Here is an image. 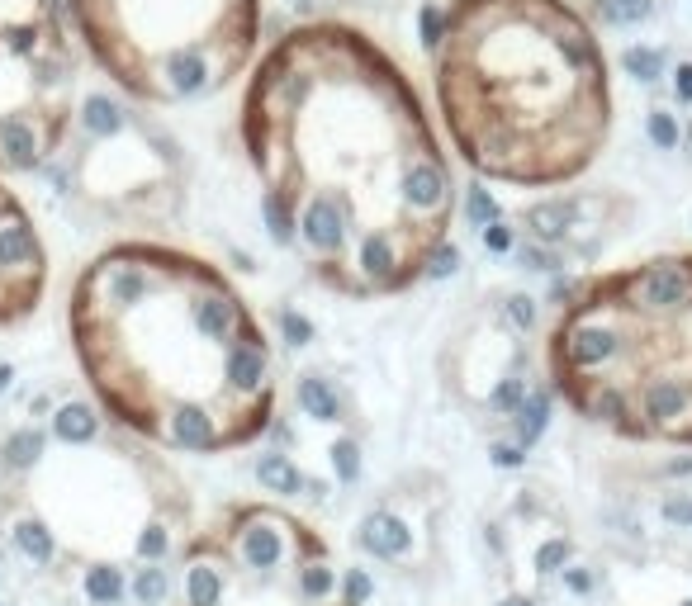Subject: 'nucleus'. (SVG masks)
<instances>
[{"mask_svg":"<svg viewBox=\"0 0 692 606\" xmlns=\"http://www.w3.org/2000/svg\"><path fill=\"white\" fill-rule=\"evenodd\" d=\"M517 417V441L522 446H536L546 436V422H550V393H527L522 408L512 412Z\"/></svg>","mask_w":692,"mask_h":606,"instance_id":"obj_14","label":"nucleus"},{"mask_svg":"<svg viewBox=\"0 0 692 606\" xmlns=\"http://www.w3.org/2000/svg\"><path fill=\"white\" fill-rule=\"evenodd\" d=\"M91 62L138 105H195L256 62L261 0H62Z\"/></svg>","mask_w":692,"mask_h":606,"instance_id":"obj_4","label":"nucleus"},{"mask_svg":"<svg viewBox=\"0 0 692 606\" xmlns=\"http://www.w3.org/2000/svg\"><path fill=\"white\" fill-rule=\"evenodd\" d=\"M508 313L517 318V327H531V322H536V308H531L527 294H512V299H508Z\"/></svg>","mask_w":692,"mask_h":606,"instance_id":"obj_31","label":"nucleus"},{"mask_svg":"<svg viewBox=\"0 0 692 606\" xmlns=\"http://www.w3.org/2000/svg\"><path fill=\"white\" fill-rule=\"evenodd\" d=\"M650 138H655L659 147H664V152H674L678 143H683V133H678V119L674 114H669V109H655V114H650Z\"/></svg>","mask_w":692,"mask_h":606,"instance_id":"obj_20","label":"nucleus"},{"mask_svg":"<svg viewBox=\"0 0 692 606\" xmlns=\"http://www.w3.org/2000/svg\"><path fill=\"white\" fill-rule=\"evenodd\" d=\"M76 114V48L57 0H0V171H38Z\"/></svg>","mask_w":692,"mask_h":606,"instance_id":"obj_5","label":"nucleus"},{"mask_svg":"<svg viewBox=\"0 0 692 606\" xmlns=\"http://www.w3.org/2000/svg\"><path fill=\"white\" fill-rule=\"evenodd\" d=\"M332 464H337V479L342 483H356L361 479V446H356L351 436H342V441L332 446Z\"/></svg>","mask_w":692,"mask_h":606,"instance_id":"obj_18","label":"nucleus"},{"mask_svg":"<svg viewBox=\"0 0 692 606\" xmlns=\"http://www.w3.org/2000/svg\"><path fill=\"white\" fill-rule=\"evenodd\" d=\"M560 573H565V588H569V592H579V597H588V592H593V583H598V578H593L588 569H579L574 559H569V564H565Z\"/></svg>","mask_w":692,"mask_h":606,"instance_id":"obj_27","label":"nucleus"},{"mask_svg":"<svg viewBox=\"0 0 692 606\" xmlns=\"http://www.w3.org/2000/svg\"><path fill=\"white\" fill-rule=\"evenodd\" d=\"M588 408H593V417H602V422H621V417L631 412V403H626V393H621L617 384H598L593 398H588Z\"/></svg>","mask_w":692,"mask_h":606,"instance_id":"obj_17","label":"nucleus"},{"mask_svg":"<svg viewBox=\"0 0 692 606\" xmlns=\"http://www.w3.org/2000/svg\"><path fill=\"white\" fill-rule=\"evenodd\" d=\"M143 554H152V559H157V554H166V531H157V526H152V531L143 535Z\"/></svg>","mask_w":692,"mask_h":606,"instance_id":"obj_33","label":"nucleus"},{"mask_svg":"<svg viewBox=\"0 0 692 606\" xmlns=\"http://www.w3.org/2000/svg\"><path fill=\"white\" fill-rule=\"evenodd\" d=\"M256 483H261L266 493H280V498L304 493V474H299V464H294L290 455H261V460H256Z\"/></svg>","mask_w":692,"mask_h":606,"instance_id":"obj_13","label":"nucleus"},{"mask_svg":"<svg viewBox=\"0 0 692 606\" xmlns=\"http://www.w3.org/2000/svg\"><path fill=\"white\" fill-rule=\"evenodd\" d=\"M237 564L247 573H271L280 569V559H285V526H275L271 517H261V512H247L242 526H237Z\"/></svg>","mask_w":692,"mask_h":606,"instance_id":"obj_7","label":"nucleus"},{"mask_svg":"<svg viewBox=\"0 0 692 606\" xmlns=\"http://www.w3.org/2000/svg\"><path fill=\"white\" fill-rule=\"evenodd\" d=\"M280 337L290 346H309L313 341V322L299 313V308H280Z\"/></svg>","mask_w":692,"mask_h":606,"instance_id":"obj_21","label":"nucleus"},{"mask_svg":"<svg viewBox=\"0 0 692 606\" xmlns=\"http://www.w3.org/2000/svg\"><path fill=\"white\" fill-rule=\"evenodd\" d=\"M574 218H579V199H546L527 214V223L536 232V242H565Z\"/></svg>","mask_w":692,"mask_h":606,"instance_id":"obj_12","label":"nucleus"},{"mask_svg":"<svg viewBox=\"0 0 692 606\" xmlns=\"http://www.w3.org/2000/svg\"><path fill=\"white\" fill-rule=\"evenodd\" d=\"M67 322L100 403L152 436L181 403H209L223 417L219 398L233 403L223 356L256 332L219 270L152 242L100 251L76 280Z\"/></svg>","mask_w":692,"mask_h":606,"instance_id":"obj_3","label":"nucleus"},{"mask_svg":"<svg viewBox=\"0 0 692 606\" xmlns=\"http://www.w3.org/2000/svg\"><path fill=\"white\" fill-rule=\"evenodd\" d=\"M692 412V384L688 379H650L645 389H640V417L650 422V427H669L678 417H688Z\"/></svg>","mask_w":692,"mask_h":606,"instance_id":"obj_8","label":"nucleus"},{"mask_svg":"<svg viewBox=\"0 0 692 606\" xmlns=\"http://www.w3.org/2000/svg\"><path fill=\"white\" fill-rule=\"evenodd\" d=\"M185 606H228V573L214 554H190L181 578Z\"/></svg>","mask_w":692,"mask_h":606,"instance_id":"obj_9","label":"nucleus"},{"mask_svg":"<svg viewBox=\"0 0 692 606\" xmlns=\"http://www.w3.org/2000/svg\"><path fill=\"white\" fill-rule=\"evenodd\" d=\"M688 138H692V133H688Z\"/></svg>","mask_w":692,"mask_h":606,"instance_id":"obj_37","label":"nucleus"},{"mask_svg":"<svg viewBox=\"0 0 692 606\" xmlns=\"http://www.w3.org/2000/svg\"><path fill=\"white\" fill-rule=\"evenodd\" d=\"M522 398H527V384H522V379H503V384L493 389L489 403H493V412H508L512 417V412L522 408Z\"/></svg>","mask_w":692,"mask_h":606,"instance_id":"obj_25","label":"nucleus"},{"mask_svg":"<svg viewBox=\"0 0 692 606\" xmlns=\"http://www.w3.org/2000/svg\"><path fill=\"white\" fill-rule=\"evenodd\" d=\"M489 460L498 464V469H517V464H522V446H503V441H493Z\"/></svg>","mask_w":692,"mask_h":606,"instance_id":"obj_30","label":"nucleus"},{"mask_svg":"<svg viewBox=\"0 0 692 606\" xmlns=\"http://www.w3.org/2000/svg\"><path fill=\"white\" fill-rule=\"evenodd\" d=\"M674 95L678 105H692V62H678L674 67Z\"/></svg>","mask_w":692,"mask_h":606,"instance_id":"obj_28","label":"nucleus"},{"mask_svg":"<svg viewBox=\"0 0 692 606\" xmlns=\"http://www.w3.org/2000/svg\"><path fill=\"white\" fill-rule=\"evenodd\" d=\"M683 606H692V602H683Z\"/></svg>","mask_w":692,"mask_h":606,"instance_id":"obj_36","label":"nucleus"},{"mask_svg":"<svg viewBox=\"0 0 692 606\" xmlns=\"http://www.w3.org/2000/svg\"><path fill=\"white\" fill-rule=\"evenodd\" d=\"M361 550L384 559V564H394V559H403V554L413 550V531L394 512H370L361 521Z\"/></svg>","mask_w":692,"mask_h":606,"instance_id":"obj_10","label":"nucleus"},{"mask_svg":"<svg viewBox=\"0 0 692 606\" xmlns=\"http://www.w3.org/2000/svg\"><path fill=\"white\" fill-rule=\"evenodd\" d=\"M337 588H342V578H337V569L323 564V559H313V564L299 569V592H304V602H328V597H337Z\"/></svg>","mask_w":692,"mask_h":606,"instance_id":"obj_15","label":"nucleus"},{"mask_svg":"<svg viewBox=\"0 0 692 606\" xmlns=\"http://www.w3.org/2000/svg\"><path fill=\"white\" fill-rule=\"evenodd\" d=\"M479 237H484V251H493V256H508V251L517 247V232L508 228V218H503V214L493 218V223H484Z\"/></svg>","mask_w":692,"mask_h":606,"instance_id":"obj_19","label":"nucleus"},{"mask_svg":"<svg viewBox=\"0 0 692 606\" xmlns=\"http://www.w3.org/2000/svg\"><path fill=\"white\" fill-rule=\"evenodd\" d=\"M503 606H531V602H527V597H508V602H503Z\"/></svg>","mask_w":692,"mask_h":606,"instance_id":"obj_35","label":"nucleus"},{"mask_svg":"<svg viewBox=\"0 0 692 606\" xmlns=\"http://www.w3.org/2000/svg\"><path fill=\"white\" fill-rule=\"evenodd\" d=\"M342 592H346V606H365L370 602V592H375V583H370V573L365 569H351L342 578Z\"/></svg>","mask_w":692,"mask_h":606,"instance_id":"obj_26","label":"nucleus"},{"mask_svg":"<svg viewBox=\"0 0 692 606\" xmlns=\"http://www.w3.org/2000/svg\"><path fill=\"white\" fill-rule=\"evenodd\" d=\"M569 559H574V545H569V540H546V545L536 550V569H541V573H560Z\"/></svg>","mask_w":692,"mask_h":606,"instance_id":"obj_23","label":"nucleus"},{"mask_svg":"<svg viewBox=\"0 0 692 606\" xmlns=\"http://www.w3.org/2000/svg\"><path fill=\"white\" fill-rule=\"evenodd\" d=\"M294 398H299L304 417H313V422H342V393L332 389V379L309 370V375H299V384H294Z\"/></svg>","mask_w":692,"mask_h":606,"instance_id":"obj_11","label":"nucleus"},{"mask_svg":"<svg viewBox=\"0 0 692 606\" xmlns=\"http://www.w3.org/2000/svg\"><path fill=\"white\" fill-rule=\"evenodd\" d=\"M465 218H470V228H484V223L498 218V204H493L489 190H470V199H465Z\"/></svg>","mask_w":692,"mask_h":606,"instance_id":"obj_24","label":"nucleus"},{"mask_svg":"<svg viewBox=\"0 0 692 606\" xmlns=\"http://www.w3.org/2000/svg\"><path fill=\"white\" fill-rule=\"evenodd\" d=\"M48 289V247L24 199L0 180V327L24 322Z\"/></svg>","mask_w":692,"mask_h":606,"instance_id":"obj_6","label":"nucleus"},{"mask_svg":"<svg viewBox=\"0 0 692 606\" xmlns=\"http://www.w3.org/2000/svg\"><path fill=\"white\" fill-rule=\"evenodd\" d=\"M621 67H626V72L636 76L640 86H650V81H659V76H664V48H626V53H621Z\"/></svg>","mask_w":692,"mask_h":606,"instance_id":"obj_16","label":"nucleus"},{"mask_svg":"<svg viewBox=\"0 0 692 606\" xmlns=\"http://www.w3.org/2000/svg\"><path fill=\"white\" fill-rule=\"evenodd\" d=\"M237 128L266 185L261 195L285 209L332 199L351 218L356 247L394 237L427 266L446 237L456 180L427 105L399 57L356 24L309 19L285 29L256 57Z\"/></svg>","mask_w":692,"mask_h":606,"instance_id":"obj_1","label":"nucleus"},{"mask_svg":"<svg viewBox=\"0 0 692 606\" xmlns=\"http://www.w3.org/2000/svg\"><path fill=\"white\" fill-rule=\"evenodd\" d=\"M664 521H674V526H692V498H669V502H664Z\"/></svg>","mask_w":692,"mask_h":606,"instance_id":"obj_29","label":"nucleus"},{"mask_svg":"<svg viewBox=\"0 0 692 606\" xmlns=\"http://www.w3.org/2000/svg\"><path fill=\"white\" fill-rule=\"evenodd\" d=\"M427 57L441 124L484 176L560 185L612 133L607 53L574 0H446Z\"/></svg>","mask_w":692,"mask_h":606,"instance_id":"obj_2","label":"nucleus"},{"mask_svg":"<svg viewBox=\"0 0 692 606\" xmlns=\"http://www.w3.org/2000/svg\"><path fill=\"white\" fill-rule=\"evenodd\" d=\"M522 261H527L531 270H555V256L541 251V247H527V251H522Z\"/></svg>","mask_w":692,"mask_h":606,"instance_id":"obj_32","label":"nucleus"},{"mask_svg":"<svg viewBox=\"0 0 692 606\" xmlns=\"http://www.w3.org/2000/svg\"><path fill=\"white\" fill-rule=\"evenodd\" d=\"M692 474V455H683V460H674V464H664V479H688Z\"/></svg>","mask_w":692,"mask_h":606,"instance_id":"obj_34","label":"nucleus"},{"mask_svg":"<svg viewBox=\"0 0 692 606\" xmlns=\"http://www.w3.org/2000/svg\"><path fill=\"white\" fill-rule=\"evenodd\" d=\"M138 597H143L147 606H157L171 597V578H166V569H143L138 573Z\"/></svg>","mask_w":692,"mask_h":606,"instance_id":"obj_22","label":"nucleus"}]
</instances>
